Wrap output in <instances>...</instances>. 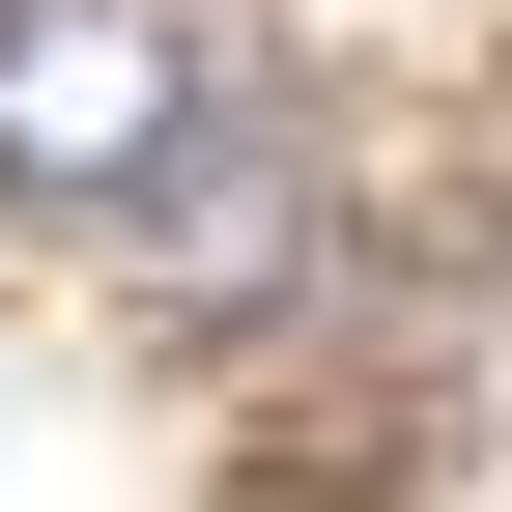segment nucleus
<instances>
[{
  "instance_id": "f257e3e1",
  "label": "nucleus",
  "mask_w": 512,
  "mask_h": 512,
  "mask_svg": "<svg viewBox=\"0 0 512 512\" xmlns=\"http://www.w3.org/2000/svg\"><path fill=\"white\" fill-rule=\"evenodd\" d=\"M200 143H228V57L171 29V0H0V200L143 228Z\"/></svg>"
}]
</instances>
